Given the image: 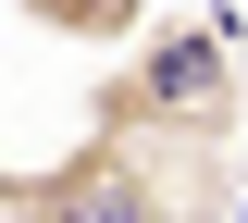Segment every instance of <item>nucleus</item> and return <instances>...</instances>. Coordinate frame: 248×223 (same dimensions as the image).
I'll use <instances>...</instances> for the list:
<instances>
[{"mask_svg":"<svg viewBox=\"0 0 248 223\" xmlns=\"http://www.w3.org/2000/svg\"><path fill=\"white\" fill-rule=\"evenodd\" d=\"M13 198H25V174H13V161H0V211H13Z\"/></svg>","mask_w":248,"mask_h":223,"instance_id":"3","label":"nucleus"},{"mask_svg":"<svg viewBox=\"0 0 248 223\" xmlns=\"http://www.w3.org/2000/svg\"><path fill=\"white\" fill-rule=\"evenodd\" d=\"M37 37H62V50H124V37L149 25V0H13Z\"/></svg>","mask_w":248,"mask_h":223,"instance_id":"2","label":"nucleus"},{"mask_svg":"<svg viewBox=\"0 0 248 223\" xmlns=\"http://www.w3.org/2000/svg\"><path fill=\"white\" fill-rule=\"evenodd\" d=\"M236 112H248V87H236L223 25H137L112 50V74H99V99H87V124L149 136V149H223Z\"/></svg>","mask_w":248,"mask_h":223,"instance_id":"1","label":"nucleus"}]
</instances>
